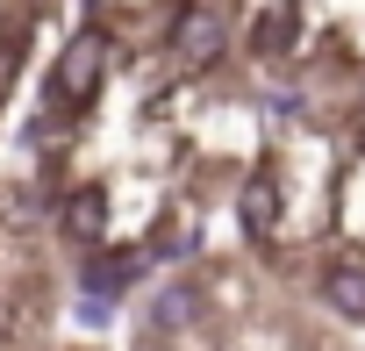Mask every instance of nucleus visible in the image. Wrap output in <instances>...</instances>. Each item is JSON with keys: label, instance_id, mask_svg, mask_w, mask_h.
Masks as SVG:
<instances>
[{"label": "nucleus", "instance_id": "obj_1", "mask_svg": "<svg viewBox=\"0 0 365 351\" xmlns=\"http://www.w3.org/2000/svg\"><path fill=\"white\" fill-rule=\"evenodd\" d=\"M108 58H115V36H108V15L101 22H86V29H72L65 44H58V58H51V72H43V108L51 115H86L93 108V93H101V79H108Z\"/></svg>", "mask_w": 365, "mask_h": 351}, {"label": "nucleus", "instance_id": "obj_2", "mask_svg": "<svg viewBox=\"0 0 365 351\" xmlns=\"http://www.w3.org/2000/svg\"><path fill=\"white\" fill-rule=\"evenodd\" d=\"M165 51L187 72H215L230 51H244V8H222V0H208V8H172L165 15Z\"/></svg>", "mask_w": 365, "mask_h": 351}, {"label": "nucleus", "instance_id": "obj_3", "mask_svg": "<svg viewBox=\"0 0 365 351\" xmlns=\"http://www.w3.org/2000/svg\"><path fill=\"white\" fill-rule=\"evenodd\" d=\"M215 315V301H208V280H158L150 294H143V308H136V344H179V337H194L201 322Z\"/></svg>", "mask_w": 365, "mask_h": 351}, {"label": "nucleus", "instance_id": "obj_4", "mask_svg": "<svg viewBox=\"0 0 365 351\" xmlns=\"http://www.w3.org/2000/svg\"><path fill=\"white\" fill-rule=\"evenodd\" d=\"M301 29H308V8H294V0L244 8V58H258V65H287V58L301 51Z\"/></svg>", "mask_w": 365, "mask_h": 351}, {"label": "nucleus", "instance_id": "obj_5", "mask_svg": "<svg viewBox=\"0 0 365 351\" xmlns=\"http://www.w3.org/2000/svg\"><path fill=\"white\" fill-rule=\"evenodd\" d=\"M315 301H322L329 322L365 330V258H329V265L315 273Z\"/></svg>", "mask_w": 365, "mask_h": 351}, {"label": "nucleus", "instance_id": "obj_6", "mask_svg": "<svg viewBox=\"0 0 365 351\" xmlns=\"http://www.w3.org/2000/svg\"><path fill=\"white\" fill-rule=\"evenodd\" d=\"M58 230H65V244H79V251L93 258L101 237H108V187H72V194L58 201Z\"/></svg>", "mask_w": 365, "mask_h": 351}, {"label": "nucleus", "instance_id": "obj_7", "mask_svg": "<svg viewBox=\"0 0 365 351\" xmlns=\"http://www.w3.org/2000/svg\"><path fill=\"white\" fill-rule=\"evenodd\" d=\"M136 287V251H93L79 265V294L86 301H122Z\"/></svg>", "mask_w": 365, "mask_h": 351}, {"label": "nucleus", "instance_id": "obj_8", "mask_svg": "<svg viewBox=\"0 0 365 351\" xmlns=\"http://www.w3.org/2000/svg\"><path fill=\"white\" fill-rule=\"evenodd\" d=\"M237 223H244L251 244H265V237L279 230V180H272V172H251V180H244V194H237Z\"/></svg>", "mask_w": 365, "mask_h": 351}, {"label": "nucleus", "instance_id": "obj_9", "mask_svg": "<svg viewBox=\"0 0 365 351\" xmlns=\"http://www.w3.org/2000/svg\"><path fill=\"white\" fill-rule=\"evenodd\" d=\"M72 315H79L86 330H108V322H115V301H86V294H79V308H72Z\"/></svg>", "mask_w": 365, "mask_h": 351}, {"label": "nucleus", "instance_id": "obj_10", "mask_svg": "<svg viewBox=\"0 0 365 351\" xmlns=\"http://www.w3.org/2000/svg\"><path fill=\"white\" fill-rule=\"evenodd\" d=\"M136 351H179V344H136Z\"/></svg>", "mask_w": 365, "mask_h": 351}]
</instances>
